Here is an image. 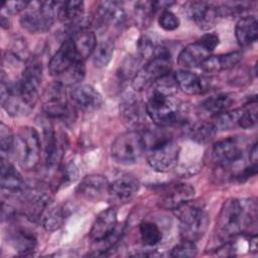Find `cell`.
I'll use <instances>...</instances> for the list:
<instances>
[{
	"mask_svg": "<svg viewBox=\"0 0 258 258\" xmlns=\"http://www.w3.org/2000/svg\"><path fill=\"white\" fill-rule=\"evenodd\" d=\"M257 203L255 199L226 200L218 215L216 232L224 242L251 232L256 227Z\"/></svg>",
	"mask_w": 258,
	"mask_h": 258,
	"instance_id": "6da1fadb",
	"label": "cell"
},
{
	"mask_svg": "<svg viewBox=\"0 0 258 258\" xmlns=\"http://www.w3.org/2000/svg\"><path fill=\"white\" fill-rule=\"evenodd\" d=\"M145 109L151 121L161 127L182 124L186 119L183 104L173 96L150 92Z\"/></svg>",
	"mask_w": 258,
	"mask_h": 258,
	"instance_id": "7a4b0ae2",
	"label": "cell"
},
{
	"mask_svg": "<svg viewBox=\"0 0 258 258\" xmlns=\"http://www.w3.org/2000/svg\"><path fill=\"white\" fill-rule=\"evenodd\" d=\"M172 212L179 220L182 240L196 242L204 236L208 228L209 216L202 205L190 200Z\"/></svg>",
	"mask_w": 258,
	"mask_h": 258,
	"instance_id": "3957f363",
	"label": "cell"
},
{
	"mask_svg": "<svg viewBox=\"0 0 258 258\" xmlns=\"http://www.w3.org/2000/svg\"><path fill=\"white\" fill-rule=\"evenodd\" d=\"M13 151L22 169H35L39 164L41 151V143L37 131L28 126L20 128L14 138Z\"/></svg>",
	"mask_w": 258,
	"mask_h": 258,
	"instance_id": "277c9868",
	"label": "cell"
},
{
	"mask_svg": "<svg viewBox=\"0 0 258 258\" xmlns=\"http://www.w3.org/2000/svg\"><path fill=\"white\" fill-rule=\"evenodd\" d=\"M172 61L167 49H163L141 67L132 78L131 86L134 91L141 92L150 88L155 82L170 74Z\"/></svg>",
	"mask_w": 258,
	"mask_h": 258,
	"instance_id": "5b68a950",
	"label": "cell"
},
{
	"mask_svg": "<svg viewBox=\"0 0 258 258\" xmlns=\"http://www.w3.org/2000/svg\"><path fill=\"white\" fill-rule=\"evenodd\" d=\"M145 149V136L137 130H130L116 137L111 146V154L118 162L132 163L142 156Z\"/></svg>",
	"mask_w": 258,
	"mask_h": 258,
	"instance_id": "8992f818",
	"label": "cell"
},
{
	"mask_svg": "<svg viewBox=\"0 0 258 258\" xmlns=\"http://www.w3.org/2000/svg\"><path fill=\"white\" fill-rule=\"evenodd\" d=\"M37 6L26 10L20 17L21 26L31 33H42L50 29L57 17L59 1L36 2Z\"/></svg>",
	"mask_w": 258,
	"mask_h": 258,
	"instance_id": "52a82bcc",
	"label": "cell"
},
{
	"mask_svg": "<svg viewBox=\"0 0 258 258\" xmlns=\"http://www.w3.org/2000/svg\"><path fill=\"white\" fill-rule=\"evenodd\" d=\"M179 150V145L170 138L157 140L151 145L148 152V164L155 171L167 172L176 166Z\"/></svg>",
	"mask_w": 258,
	"mask_h": 258,
	"instance_id": "ba28073f",
	"label": "cell"
},
{
	"mask_svg": "<svg viewBox=\"0 0 258 258\" xmlns=\"http://www.w3.org/2000/svg\"><path fill=\"white\" fill-rule=\"evenodd\" d=\"M66 88L62 84L54 81L43 91L42 109L47 117L64 119L70 116L71 109Z\"/></svg>",
	"mask_w": 258,
	"mask_h": 258,
	"instance_id": "9c48e42d",
	"label": "cell"
},
{
	"mask_svg": "<svg viewBox=\"0 0 258 258\" xmlns=\"http://www.w3.org/2000/svg\"><path fill=\"white\" fill-rule=\"evenodd\" d=\"M244 156V149L239 139L230 137L215 143L211 150V157L215 164L225 170L231 169Z\"/></svg>",
	"mask_w": 258,
	"mask_h": 258,
	"instance_id": "30bf717a",
	"label": "cell"
},
{
	"mask_svg": "<svg viewBox=\"0 0 258 258\" xmlns=\"http://www.w3.org/2000/svg\"><path fill=\"white\" fill-rule=\"evenodd\" d=\"M42 78V64L38 59H31L25 66L20 80L17 82L18 90L23 99L34 108L38 100V88Z\"/></svg>",
	"mask_w": 258,
	"mask_h": 258,
	"instance_id": "8fae6325",
	"label": "cell"
},
{
	"mask_svg": "<svg viewBox=\"0 0 258 258\" xmlns=\"http://www.w3.org/2000/svg\"><path fill=\"white\" fill-rule=\"evenodd\" d=\"M184 13L202 29H210L221 17L218 5L205 1H189L183 5Z\"/></svg>",
	"mask_w": 258,
	"mask_h": 258,
	"instance_id": "7c38bea8",
	"label": "cell"
},
{
	"mask_svg": "<svg viewBox=\"0 0 258 258\" xmlns=\"http://www.w3.org/2000/svg\"><path fill=\"white\" fill-rule=\"evenodd\" d=\"M195 188L186 183H170L161 188L158 205L165 210L174 211L182 204L194 199Z\"/></svg>",
	"mask_w": 258,
	"mask_h": 258,
	"instance_id": "4fadbf2b",
	"label": "cell"
},
{
	"mask_svg": "<svg viewBox=\"0 0 258 258\" xmlns=\"http://www.w3.org/2000/svg\"><path fill=\"white\" fill-rule=\"evenodd\" d=\"M110 182L102 174L86 175L77 187V192L84 199L98 203L109 197Z\"/></svg>",
	"mask_w": 258,
	"mask_h": 258,
	"instance_id": "5bb4252c",
	"label": "cell"
},
{
	"mask_svg": "<svg viewBox=\"0 0 258 258\" xmlns=\"http://www.w3.org/2000/svg\"><path fill=\"white\" fill-rule=\"evenodd\" d=\"M70 96L73 107L86 113L96 111L103 105L102 95L90 85L73 87Z\"/></svg>",
	"mask_w": 258,
	"mask_h": 258,
	"instance_id": "9a60e30c",
	"label": "cell"
},
{
	"mask_svg": "<svg viewBox=\"0 0 258 258\" xmlns=\"http://www.w3.org/2000/svg\"><path fill=\"white\" fill-rule=\"evenodd\" d=\"M139 189V181L130 174L117 177L109 186V202L114 205H122L130 202Z\"/></svg>",
	"mask_w": 258,
	"mask_h": 258,
	"instance_id": "2e32d148",
	"label": "cell"
},
{
	"mask_svg": "<svg viewBox=\"0 0 258 258\" xmlns=\"http://www.w3.org/2000/svg\"><path fill=\"white\" fill-rule=\"evenodd\" d=\"M79 59L73 40L69 37L62 41L56 52L50 58L48 62L49 75L56 79Z\"/></svg>",
	"mask_w": 258,
	"mask_h": 258,
	"instance_id": "e0dca14e",
	"label": "cell"
},
{
	"mask_svg": "<svg viewBox=\"0 0 258 258\" xmlns=\"http://www.w3.org/2000/svg\"><path fill=\"white\" fill-rule=\"evenodd\" d=\"M125 11L116 1H103L99 3L94 16L97 28H105L112 24H122L125 21Z\"/></svg>",
	"mask_w": 258,
	"mask_h": 258,
	"instance_id": "ac0fdd59",
	"label": "cell"
},
{
	"mask_svg": "<svg viewBox=\"0 0 258 258\" xmlns=\"http://www.w3.org/2000/svg\"><path fill=\"white\" fill-rule=\"evenodd\" d=\"M43 128L44 142H45V163L47 169L50 170L57 169L64 153V147L62 141L57 139L52 126L46 124Z\"/></svg>",
	"mask_w": 258,
	"mask_h": 258,
	"instance_id": "d6986e66",
	"label": "cell"
},
{
	"mask_svg": "<svg viewBox=\"0 0 258 258\" xmlns=\"http://www.w3.org/2000/svg\"><path fill=\"white\" fill-rule=\"evenodd\" d=\"M117 212L110 208L101 212L90 231V237L94 243H99L107 239L117 228Z\"/></svg>",
	"mask_w": 258,
	"mask_h": 258,
	"instance_id": "ffe728a7",
	"label": "cell"
},
{
	"mask_svg": "<svg viewBox=\"0 0 258 258\" xmlns=\"http://www.w3.org/2000/svg\"><path fill=\"white\" fill-rule=\"evenodd\" d=\"M178 89L187 95H202L209 90V82L205 77L182 70L174 75Z\"/></svg>",
	"mask_w": 258,
	"mask_h": 258,
	"instance_id": "44dd1931",
	"label": "cell"
},
{
	"mask_svg": "<svg viewBox=\"0 0 258 258\" xmlns=\"http://www.w3.org/2000/svg\"><path fill=\"white\" fill-rule=\"evenodd\" d=\"M8 242L20 255L32 253L37 245V240L33 233L22 227H14L9 231Z\"/></svg>",
	"mask_w": 258,
	"mask_h": 258,
	"instance_id": "7402d4cb",
	"label": "cell"
},
{
	"mask_svg": "<svg viewBox=\"0 0 258 258\" xmlns=\"http://www.w3.org/2000/svg\"><path fill=\"white\" fill-rule=\"evenodd\" d=\"M1 174L0 183L2 190H7L8 192H20L23 191L26 186L21 174L15 169V167L5 159L1 157Z\"/></svg>",
	"mask_w": 258,
	"mask_h": 258,
	"instance_id": "603a6c76",
	"label": "cell"
},
{
	"mask_svg": "<svg viewBox=\"0 0 258 258\" xmlns=\"http://www.w3.org/2000/svg\"><path fill=\"white\" fill-rule=\"evenodd\" d=\"M120 113L127 125L138 127L144 121V113H146V109H143L142 103L135 96L129 95L123 99L120 104Z\"/></svg>",
	"mask_w": 258,
	"mask_h": 258,
	"instance_id": "cb8c5ba5",
	"label": "cell"
},
{
	"mask_svg": "<svg viewBox=\"0 0 258 258\" xmlns=\"http://www.w3.org/2000/svg\"><path fill=\"white\" fill-rule=\"evenodd\" d=\"M71 38L80 59L85 61L88 56L93 54L97 46V39L95 33L92 30L86 27H81L74 32Z\"/></svg>",
	"mask_w": 258,
	"mask_h": 258,
	"instance_id": "d4e9b609",
	"label": "cell"
},
{
	"mask_svg": "<svg viewBox=\"0 0 258 258\" xmlns=\"http://www.w3.org/2000/svg\"><path fill=\"white\" fill-rule=\"evenodd\" d=\"M242 57L240 51H231L219 55H209L200 66L206 73H219L233 68Z\"/></svg>",
	"mask_w": 258,
	"mask_h": 258,
	"instance_id": "484cf974",
	"label": "cell"
},
{
	"mask_svg": "<svg viewBox=\"0 0 258 258\" xmlns=\"http://www.w3.org/2000/svg\"><path fill=\"white\" fill-rule=\"evenodd\" d=\"M235 34L238 43L241 46H249L257 40L258 21L254 16L241 17L235 27Z\"/></svg>",
	"mask_w": 258,
	"mask_h": 258,
	"instance_id": "4316f807",
	"label": "cell"
},
{
	"mask_svg": "<svg viewBox=\"0 0 258 258\" xmlns=\"http://www.w3.org/2000/svg\"><path fill=\"white\" fill-rule=\"evenodd\" d=\"M209 55L210 52L197 41L182 48L178 54L177 62L184 69H192L200 67Z\"/></svg>",
	"mask_w": 258,
	"mask_h": 258,
	"instance_id": "83f0119b",
	"label": "cell"
},
{
	"mask_svg": "<svg viewBox=\"0 0 258 258\" xmlns=\"http://www.w3.org/2000/svg\"><path fill=\"white\" fill-rule=\"evenodd\" d=\"M67 217L66 207L50 203L43 211L39 221H41L42 227L47 232H53L59 229Z\"/></svg>",
	"mask_w": 258,
	"mask_h": 258,
	"instance_id": "f1b7e54d",
	"label": "cell"
},
{
	"mask_svg": "<svg viewBox=\"0 0 258 258\" xmlns=\"http://www.w3.org/2000/svg\"><path fill=\"white\" fill-rule=\"evenodd\" d=\"M84 14L83 1H64L59 2L57 9V17L66 24L78 23Z\"/></svg>",
	"mask_w": 258,
	"mask_h": 258,
	"instance_id": "f546056e",
	"label": "cell"
},
{
	"mask_svg": "<svg viewBox=\"0 0 258 258\" xmlns=\"http://www.w3.org/2000/svg\"><path fill=\"white\" fill-rule=\"evenodd\" d=\"M232 104H233V99L230 95L218 94L204 100L202 103V107L207 112L216 116L226 111H229Z\"/></svg>",
	"mask_w": 258,
	"mask_h": 258,
	"instance_id": "4dcf8cb0",
	"label": "cell"
},
{
	"mask_svg": "<svg viewBox=\"0 0 258 258\" xmlns=\"http://www.w3.org/2000/svg\"><path fill=\"white\" fill-rule=\"evenodd\" d=\"M86 75V68L84 60H77L69 70L55 79L56 82L62 84L64 87H75L78 86Z\"/></svg>",
	"mask_w": 258,
	"mask_h": 258,
	"instance_id": "1f68e13d",
	"label": "cell"
},
{
	"mask_svg": "<svg viewBox=\"0 0 258 258\" xmlns=\"http://www.w3.org/2000/svg\"><path fill=\"white\" fill-rule=\"evenodd\" d=\"M241 113H242V108H238V109H235L232 111H226L224 113L214 116L212 124L215 130L225 131L237 126Z\"/></svg>",
	"mask_w": 258,
	"mask_h": 258,
	"instance_id": "d6a6232c",
	"label": "cell"
},
{
	"mask_svg": "<svg viewBox=\"0 0 258 258\" xmlns=\"http://www.w3.org/2000/svg\"><path fill=\"white\" fill-rule=\"evenodd\" d=\"M216 130L212 122H198L188 128L189 137L197 143L209 142L215 135Z\"/></svg>",
	"mask_w": 258,
	"mask_h": 258,
	"instance_id": "836d02e7",
	"label": "cell"
},
{
	"mask_svg": "<svg viewBox=\"0 0 258 258\" xmlns=\"http://www.w3.org/2000/svg\"><path fill=\"white\" fill-rule=\"evenodd\" d=\"M114 54V42L111 39L103 40L97 44L93 52V62L97 68L108 66Z\"/></svg>",
	"mask_w": 258,
	"mask_h": 258,
	"instance_id": "e575fe53",
	"label": "cell"
},
{
	"mask_svg": "<svg viewBox=\"0 0 258 258\" xmlns=\"http://www.w3.org/2000/svg\"><path fill=\"white\" fill-rule=\"evenodd\" d=\"M164 49L163 46H159L154 39L149 35H141L137 41V50L138 54L142 59L149 60L152 57L156 56L159 52Z\"/></svg>",
	"mask_w": 258,
	"mask_h": 258,
	"instance_id": "d590c367",
	"label": "cell"
},
{
	"mask_svg": "<svg viewBox=\"0 0 258 258\" xmlns=\"http://www.w3.org/2000/svg\"><path fill=\"white\" fill-rule=\"evenodd\" d=\"M139 233L141 241L146 246H154L158 244L162 238L161 231L158 226L149 221H145L140 224Z\"/></svg>",
	"mask_w": 258,
	"mask_h": 258,
	"instance_id": "8d00e7d4",
	"label": "cell"
},
{
	"mask_svg": "<svg viewBox=\"0 0 258 258\" xmlns=\"http://www.w3.org/2000/svg\"><path fill=\"white\" fill-rule=\"evenodd\" d=\"M257 122V102L256 98L250 101L242 108V113L240 115L238 126L244 129H251L256 125Z\"/></svg>",
	"mask_w": 258,
	"mask_h": 258,
	"instance_id": "74e56055",
	"label": "cell"
},
{
	"mask_svg": "<svg viewBox=\"0 0 258 258\" xmlns=\"http://www.w3.org/2000/svg\"><path fill=\"white\" fill-rule=\"evenodd\" d=\"M135 15L137 21L146 26L150 23L153 15L156 12V8L154 5V1H140L135 4Z\"/></svg>",
	"mask_w": 258,
	"mask_h": 258,
	"instance_id": "f35d334b",
	"label": "cell"
},
{
	"mask_svg": "<svg viewBox=\"0 0 258 258\" xmlns=\"http://www.w3.org/2000/svg\"><path fill=\"white\" fill-rule=\"evenodd\" d=\"M14 136L10 130V128L4 123L0 124V149H1V157H5L10 152L13 151L14 146Z\"/></svg>",
	"mask_w": 258,
	"mask_h": 258,
	"instance_id": "ab89813d",
	"label": "cell"
},
{
	"mask_svg": "<svg viewBox=\"0 0 258 258\" xmlns=\"http://www.w3.org/2000/svg\"><path fill=\"white\" fill-rule=\"evenodd\" d=\"M198 253L197 246L195 242L182 241L181 243L175 245L170 252V256L174 258H190L195 257Z\"/></svg>",
	"mask_w": 258,
	"mask_h": 258,
	"instance_id": "60d3db41",
	"label": "cell"
},
{
	"mask_svg": "<svg viewBox=\"0 0 258 258\" xmlns=\"http://www.w3.org/2000/svg\"><path fill=\"white\" fill-rule=\"evenodd\" d=\"M179 18L169 10H163L158 17L159 26L166 31L175 30L179 26Z\"/></svg>",
	"mask_w": 258,
	"mask_h": 258,
	"instance_id": "b9f144b4",
	"label": "cell"
},
{
	"mask_svg": "<svg viewBox=\"0 0 258 258\" xmlns=\"http://www.w3.org/2000/svg\"><path fill=\"white\" fill-rule=\"evenodd\" d=\"M30 2L28 1H7L2 4L1 13L5 15H13L17 14L25 9H27Z\"/></svg>",
	"mask_w": 258,
	"mask_h": 258,
	"instance_id": "7bdbcfd3",
	"label": "cell"
},
{
	"mask_svg": "<svg viewBox=\"0 0 258 258\" xmlns=\"http://www.w3.org/2000/svg\"><path fill=\"white\" fill-rule=\"evenodd\" d=\"M198 42L202 44L209 52H211L219 44V36L215 33H206L202 37H200Z\"/></svg>",
	"mask_w": 258,
	"mask_h": 258,
	"instance_id": "ee69618b",
	"label": "cell"
},
{
	"mask_svg": "<svg viewBox=\"0 0 258 258\" xmlns=\"http://www.w3.org/2000/svg\"><path fill=\"white\" fill-rule=\"evenodd\" d=\"M236 247L232 243V241L225 242L224 245L219 247L215 250V253L213 255L215 256H221V257H228V256H234L236 254Z\"/></svg>",
	"mask_w": 258,
	"mask_h": 258,
	"instance_id": "f6af8a7d",
	"label": "cell"
},
{
	"mask_svg": "<svg viewBox=\"0 0 258 258\" xmlns=\"http://www.w3.org/2000/svg\"><path fill=\"white\" fill-rule=\"evenodd\" d=\"M258 160V149H257V143H254L253 146L250 149L249 152V163L250 164H256L257 165Z\"/></svg>",
	"mask_w": 258,
	"mask_h": 258,
	"instance_id": "bcb514c9",
	"label": "cell"
},
{
	"mask_svg": "<svg viewBox=\"0 0 258 258\" xmlns=\"http://www.w3.org/2000/svg\"><path fill=\"white\" fill-rule=\"evenodd\" d=\"M250 250L252 252H257V235L254 233L251 237H250Z\"/></svg>",
	"mask_w": 258,
	"mask_h": 258,
	"instance_id": "7dc6e473",
	"label": "cell"
},
{
	"mask_svg": "<svg viewBox=\"0 0 258 258\" xmlns=\"http://www.w3.org/2000/svg\"><path fill=\"white\" fill-rule=\"evenodd\" d=\"M0 21H1V26L3 28H8L9 27V19H8V16L1 13V16H0Z\"/></svg>",
	"mask_w": 258,
	"mask_h": 258,
	"instance_id": "c3c4849f",
	"label": "cell"
}]
</instances>
